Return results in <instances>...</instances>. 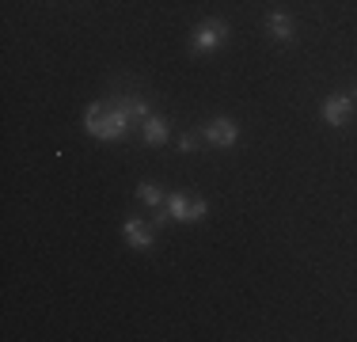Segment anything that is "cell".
<instances>
[{
    "instance_id": "6da1fadb",
    "label": "cell",
    "mask_w": 357,
    "mask_h": 342,
    "mask_svg": "<svg viewBox=\"0 0 357 342\" xmlns=\"http://www.w3.org/2000/svg\"><path fill=\"white\" fill-rule=\"evenodd\" d=\"M84 130L91 137H99V141H114V137H122L130 130V114H126L118 103H96V107H88V114H84Z\"/></svg>"
},
{
    "instance_id": "7a4b0ae2",
    "label": "cell",
    "mask_w": 357,
    "mask_h": 342,
    "mask_svg": "<svg viewBox=\"0 0 357 342\" xmlns=\"http://www.w3.org/2000/svg\"><path fill=\"white\" fill-rule=\"evenodd\" d=\"M225 38H228V27L220 20H206V23H198V27H194V50H198V54L217 50Z\"/></svg>"
},
{
    "instance_id": "3957f363",
    "label": "cell",
    "mask_w": 357,
    "mask_h": 342,
    "mask_svg": "<svg viewBox=\"0 0 357 342\" xmlns=\"http://www.w3.org/2000/svg\"><path fill=\"white\" fill-rule=\"evenodd\" d=\"M206 141L217 144V149H232V144L240 141V126H236L232 118H217V122L206 126Z\"/></svg>"
},
{
    "instance_id": "277c9868",
    "label": "cell",
    "mask_w": 357,
    "mask_h": 342,
    "mask_svg": "<svg viewBox=\"0 0 357 342\" xmlns=\"http://www.w3.org/2000/svg\"><path fill=\"white\" fill-rule=\"evenodd\" d=\"M350 110H354V99L350 96H331L327 103H323V122L327 126H346V118H350Z\"/></svg>"
},
{
    "instance_id": "5b68a950",
    "label": "cell",
    "mask_w": 357,
    "mask_h": 342,
    "mask_svg": "<svg viewBox=\"0 0 357 342\" xmlns=\"http://www.w3.org/2000/svg\"><path fill=\"white\" fill-rule=\"evenodd\" d=\"M167 213L175 221H198V217H206V202H186L183 194H172L167 198Z\"/></svg>"
},
{
    "instance_id": "8992f818",
    "label": "cell",
    "mask_w": 357,
    "mask_h": 342,
    "mask_svg": "<svg viewBox=\"0 0 357 342\" xmlns=\"http://www.w3.org/2000/svg\"><path fill=\"white\" fill-rule=\"evenodd\" d=\"M266 31L274 34V38L289 42V38L296 34V27H293V15H289V12H270V20H266Z\"/></svg>"
},
{
    "instance_id": "52a82bcc",
    "label": "cell",
    "mask_w": 357,
    "mask_h": 342,
    "mask_svg": "<svg viewBox=\"0 0 357 342\" xmlns=\"http://www.w3.org/2000/svg\"><path fill=\"white\" fill-rule=\"evenodd\" d=\"M126 239H130V247H137V251H149L152 247V232L144 228V221H130V225H126Z\"/></svg>"
},
{
    "instance_id": "ba28073f",
    "label": "cell",
    "mask_w": 357,
    "mask_h": 342,
    "mask_svg": "<svg viewBox=\"0 0 357 342\" xmlns=\"http://www.w3.org/2000/svg\"><path fill=\"white\" fill-rule=\"evenodd\" d=\"M144 141H149V144H164L167 141V122L160 114L144 118Z\"/></svg>"
},
{
    "instance_id": "9c48e42d",
    "label": "cell",
    "mask_w": 357,
    "mask_h": 342,
    "mask_svg": "<svg viewBox=\"0 0 357 342\" xmlns=\"http://www.w3.org/2000/svg\"><path fill=\"white\" fill-rule=\"evenodd\" d=\"M118 107H122L126 114H130V122H137V118H149V114H152L144 99H118Z\"/></svg>"
},
{
    "instance_id": "30bf717a",
    "label": "cell",
    "mask_w": 357,
    "mask_h": 342,
    "mask_svg": "<svg viewBox=\"0 0 357 342\" xmlns=\"http://www.w3.org/2000/svg\"><path fill=\"white\" fill-rule=\"evenodd\" d=\"M137 198H141L144 205H160V202H164V194H160L152 183H141V186H137Z\"/></svg>"
},
{
    "instance_id": "8fae6325",
    "label": "cell",
    "mask_w": 357,
    "mask_h": 342,
    "mask_svg": "<svg viewBox=\"0 0 357 342\" xmlns=\"http://www.w3.org/2000/svg\"><path fill=\"white\" fill-rule=\"evenodd\" d=\"M350 99H354V103H357V88H354V96H350Z\"/></svg>"
}]
</instances>
